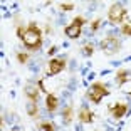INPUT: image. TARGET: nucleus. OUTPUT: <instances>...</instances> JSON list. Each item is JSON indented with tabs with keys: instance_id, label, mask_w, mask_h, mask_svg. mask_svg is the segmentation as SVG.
I'll return each mask as SVG.
<instances>
[{
	"instance_id": "1",
	"label": "nucleus",
	"mask_w": 131,
	"mask_h": 131,
	"mask_svg": "<svg viewBox=\"0 0 131 131\" xmlns=\"http://www.w3.org/2000/svg\"><path fill=\"white\" fill-rule=\"evenodd\" d=\"M22 42L25 44V47L30 49V50L40 47V44H42V32H40V29L37 27V24L30 22V25L25 29V35H24Z\"/></svg>"
},
{
	"instance_id": "2",
	"label": "nucleus",
	"mask_w": 131,
	"mask_h": 131,
	"mask_svg": "<svg viewBox=\"0 0 131 131\" xmlns=\"http://www.w3.org/2000/svg\"><path fill=\"white\" fill-rule=\"evenodd\" d=\"M108 94H109V91H108L106 86L101 84V82H94V84L89 88L88 96H89V99L93 101V103H99V101L103 99L104 96H108Z\"/></svg>"
},
{
	"instance_id": "3",
	"label": "nucleus",
	"mask_w": 131,
	"mask_h": 131,
	"mask_svg": "<svg viewBox=\"0 0 131 131\" xmlns=\"http://www.w3.org/2000/svg\"><path fill=\"white\" fill-rule=\"evenodd\" d=\"M124 15H126V10H124V7L121 4H113L111 8H109V12H108V17L113 24H121V20L124 19Z\"/></svg>"
},
{
	"instance_id": "4",
	"label": "nucleus",
	"mask_w": 131,
	"mask_h": 131,
	"mask_svg": "<svg viewBox=\"0 0 131 131\" xmlns=\"http://www.w3.org/2000/svg\"><path fill=\"white\" fill-rule=\"evenodd\" d=\"M101 49H103L108 56H113L114 52L119 50V40H118L114 35H109V37H106L103 42H101Z\"/></svg>"
},
{
	"instance_id": "5",
	"label": "nucleus",
	"mask_w": 131,
	"mask_h": 131,
	"mask_svg": "<svg viewBox=\"0 0 131 131\" xmlns=\"http://www.w3.org/2000/svg\"><path fill=\"white\" fill-rule=\"evenodd\" d=\"M66 67V59L64 57H56V59H50L49 62V69H47V72L50 74V76H54V74H59L62 69Z\"/></svg>"
},
{
	"instance_id": "6",
	"label": "nucleus",
	"mask_w": 131,
	"mask_h": 131,
	"mask_svg": "<svg viewBox=\"0 0 131 131\" xmlns=\"http://www.w3.org/2000/svg\"><path fill=\"white\" fill-rule=\"evenodd\" d=\"M126 111H128V106L124 103H114L113 106H109V113L114 119H121L126 114Z\"/></svg>"
},
{
	"instance_id": "7",
	"label": "nucleus",
	"mask_w": 131,
	"mask_h": 131,
	"mask_svg": "<svg viewBox=\"0 0 131 131\" xmlns=\"http://www.w3.org/2000/svg\"><path fill=\"white\" fill-rule=\"evenodd\" d=\"M79 119H81L82 123H91V121H93V111H91L88 106H82V108L79 109Z\"/></svg>"
},
{
	"instance_id": "8",
	"label": "nucleus",
	"mask_w": 131,
	"mask_h": 131,
	"mask_svg": "<svg viewBox=\"0 0 131 131\" xmlns=\"http://www.w3.org/2000/svg\"><path fill=\"white\" fill-rule=\"evenodd\" d=\"M131 79V72L129 71H124V69H121V71H118V74H116V82H118V86H123L126 81H129Z\"/></svg>"
},
{
	"instance_id": "9",
	"label": "nucleus",
	"mask_w": 131,
	"mask_h": 131,
	"mask_svg": "<svg viewBox=\"0 0 131 131\" xmlns=\"http://www.w3.org/2000/svg\"><path fill=\"white\" fill-rule=\"evenodd\" d=\"M25 94L30 101H37V96H39V91H37V86L34 84H27L25 86Z\"/></svg>"
},
{
	"instance_id": "10",
	"label": "nucleus",
	"mask_w": 131,
	"mask_h": 131,
	"mask_svg": "<svg viewBox=\"0 0 131 131\" xmlns=\"http://www.w3.org/2000/svg\"><path fill=\"white\" fill-rule=\"evenodd\" d=\"M46 106L50 113L56 111V109H57V97H56L54 94H47L46 96Z\"/></svg>"
},
{
	"instance_id": "11",
	"label": "nucleus",
	"mask_w": 131,
	"mask_h": 131,
	"mask_svg": "<svg viewBox=\"0 0 131 131\" xmlns=\"http://www.w3.org/2000/svg\"><path fill=\"white\" fill-rule=\"evenodd\" d=\"M64 32H66V35H67L69 39H77L79 35H81V29L76 27V25H67Z\"/></svg>"
},
{
	"instance_id": "12",
	"label": "nucleus",
	"mask_w": 131,
	"mask_h": 131,
	"mask_svg": "<svg viewBox=\"0 0 131 131\" xmlns=\"http://www.w3.org/2000/svg\"><path fill=\"white\" fill-rule=\"evenodd\" d=\"M27 113H29V116H32V118H35V116H37L39 108H37V104H35V101H29V104H27Z\"/></svg>"
},
{
	"instance_id": "13",
	"label": "nucleus",
	"mask_w": 131,
	"mask_h": 131,
	"mask_svg": "<svg viewBox=\"0 0 131 131\" xmlns=\"http://www.w3.org/2000/svg\"><path fill=\"white\" fill-rule=\"evenodd\" d=\"M62 118H64V121L67 124L71 123V119H72V106H67V108L64 109V113H62Z\"/></svg>"
},
{
	"instance_id": "14",
	"label": "nucleus",
	"mask_w": 131,
	"mask_h": 131,
	"mask_svg": "<svg viewBox=\"0 0 131 131\" xmlns=\"http://www.w3.org/2000/svg\"><path fill=\"white\" fill-rule=\"evenodd\" d=\"M93 52H94L93 44H86V46L82 47V54H84V56H93Z\"/></svg>"
},
{
	"instance_id": "15",
	"label": "nucleus",
	"mask_w": 131,
	"mask_h": 131,
	"mask_svg": "<svg viewBox=\"0 0 131 131\" xmlns=\"http://www.w3.org/2000/svg\"><path fill=\"white\" fill-rule=\"evenodd\" d=\"M39 131H54V124L50 123H42L39 126Z\"/></svg>"
},
{
	"instance_id": "16",
	"label": "nucleus",
	"mask_w": 131,
	"mask_h": 131,
	"mask_svg": "<svg viewBox=\"0 0 131 131\" xmlns=\"http://www.w3.org/2000/svg\"><path fill=\"white\" fill-rule=\"evenodd\" d=\"M86 24V20H84V17H76V19L72 20V25H76V27H79L81 29L82 25Z\"/></svg>"
},
{
	"instance_id": "17",
	"label": "nucleus",
	"mask_w": 131,
	"mask_h": 131,
	"mask_svg": "<svg viewBox=\"0 0 131 131\" xmlns=\"http://www.w3.org/2000/svg\"><path fill=\"white\" fill-rule=\"evenodd\" d=\"M17 59H19L20 64H24V62H27L29 56H27V54H24V52H19V54H17Z\"/></svg>"
},
{
	"instance_id": "18",
	"label": "nucleus",
	"mask_w": 131,
	"mask_h": 131,
	"mask_svg": "<svg viewBox=\"0 0 131 131\" xmlns=\"http://www.w3.org/2000/svg\"><path fill=\"white\" fill-rule=\"evenodd\" d=\"M61 8L66 12H69V10H74V4H61Z\"/></svg>"
},
{
	"instance_id": "19",
	"label": "nucleus",
	"mask_w": 131,
	"mask_h": 131,
	"mask_svg": "<svg viewBox=\"0 0 131 131\" xmlns=\"http://www.w3.org/2000/svg\"><path fill=\"white\" fill-rule=\"evenodd\" d=\"M99 24H101V20H99V19H96V20H94V22H93V25H91V32H96L97 29H99Z\"/></svg>"
},
{
	"instance_id": "20",
	"label": "nucleus",
	"mask_w": 131,
	"mask_h": 131,
	"mask_svg": "<svg viewBox=\"0 0 131 131\" xmlns=\"http://www.w3.org/2000/svg\"><path fill=\"white\" fill-rule=\"evenodd\" d=\"M17 34H19V39L22 40L24 35H25V30H24V27H19V29H17Z\"/></svg>"
},
{
	"instance_id": "21",
	"label": "nucleus",
	"mask_w": 131,
	"mask_h": 131,
	"mask_svg": "<svg viewBox=\"0 0 131 131\" xmlns=\"http://www.w3.org/2000/svg\"><path fill=\"white\" fill-rule=\"evenodd\" d=\"M123 34H131V27L129 25H124L123 27Z\"/></svg>"
},
{
	"instance_id": "22",
	"label": "nucleus",
	"mask_w": 131,
	"mask_h": 131,
	"mask_svg": "<svg viewBox=\"0 0 131 131\" xmlns=\"http://www.w3.org/2000/svg\"><path fill=\"white\" fill-rule=\"evenodd\" d=\"M56 50H57V47H56V46H52V47H50L49 50H47V52H49V56H50V54H54Z\"/></svg>"
},
{
	"instance_id": "23",
	"label": "nucleus",
	"mask_w": 131,
	"mask_h": 131,
	"mask_svg": "<svg viewBox=\"0 0 131 131\" xmlns=\"http://www.w3.org/2000/svg\"><path fill=\"white\" fill-rule=\"evenodd\" d=\"M14 131H20V129H14Z\"/></svg>"
},
{
	"instance_id": "24",
	"label": "nucleus",
	"mask_w": 131,
	"mask_h": 131,
	"mask_svg": "<svg viewBox=\"0 0 131 131\" xmlns=\"http://www.w3.org/2000/svg\"><path fill=\"white\" fill-rule=\"evenodd\" d=\"M129 94H131V93H129Z\"/></svg>"
}]
</instances>
